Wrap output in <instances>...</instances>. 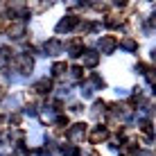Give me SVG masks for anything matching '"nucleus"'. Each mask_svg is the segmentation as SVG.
Segmentation results:
<instances>
[{
	"instance_id": "obj_1",
	"label": "nucleus",
	"mask_w": 156,
	"mask_h": 156,
	"mask_svg": "<svg viewBox=\"0 0 156 156\" xmlns=\"http://www.w3.org/2000/svg\"><path fill=\"white\" fill-rule=\"evenodd\" d=\"M77 25H79V18H77V16H73V14H70V16H63V18L57 23V32H59V34H63V32L75 30Z\"/></svg>"
},
{
	"instance_id": "obj_2",
	"label": "nucleus",
	"mask_w": 156,
	"mask_h": 156,
	"mask_svg": "<svg viewBox=\"0 0 156 156\" xmlns=\"http://www.w3.org/2000/svg\"><path fill=\"white\" fill-rule=\"evenodd\" d=\"M98 48L102 55H111V52L118 48V39L115 36H102V39L98 41Z\"/></svg>"
},
{
	"instance_id": "obj_3",
	"label": "nucleus",
	"mask_w": 156,
	"mask_h": 156,
	"mask_svg": "<svg viewBox=\"0 0 156 156\" xmlns=\"http://www.w3.org/2000/svg\"><path fill=\"white\" fill-rule=\"evenodd\" d=\"M16 63H18V68H20V73H23V75H30L32 68H34V61H32L30 55H20L18 59H16Z\"/></svg>"
},
{
	"instance_id": "obj_4",
	"label": "nucleus",
	"mask_w": 156,
	"mask_h": 156,
	"mask_svg": "<svg viewBox=\"0 0 156 156\" xmlns=\"http://www.w3.org/2000/svg\"><path fill=\"white\" fill-rule=\"evenodd\" d=\"M84 136H86V125H84V122H77V125H73L70 131H68V138H70V140H82Z\"/></svg>"
},
{
	"instance_id": "obj_5",
	"label": "nucleus",
	"mask_w": 156,
	"mask_h": 156,
	"mask_svg": "<svg viewBox=\"0 0 156 156\" xmlns=\"http://www.w3.org/2000/svg\"><path fill=\"white\" fill-rule=\"evenodd\" d=\"M109 138V129L106 127H95L93 131H90V143H102Z\"/></svg>"
},
{
	"instance_id": "obj_6",
	"label": "nucleus",
	"mask_w": 156,
	"mask_h": 156,
	"mask_svg": "<svg viewBox=\"0 0 156 156\" xmlns=\"http://www.w3.org/2000/svg\"><path fill=\"white\" fill-rule=\"evenodd\" d=\"M34 90H36L39 95H48V93L52 90V82H50L48 77H43V79H39V82L34 84Z\"/></svg>"
},
{
	"instance_id": "obj_7",
	"label": "nucleus",
	"mask_w": 156,
	"mask_h": 156,
	"mask_svg": "<svg viewBox=\"0 0 156 156\" xmlns=\"http://www.w3.org/2000/svg\"><path fill=\"white\" fill-rule=\"evenodd\" d=\"M61 50H63L61 41L52 39V41H48V43H45V55H43V57H48V55H59V52H61Z\"/></svg>"
},
{
	"instance_id": "obj_8",
	"label": "nucleus",
	"mask_w": 156,
	"mask_h": 156,
	"mask_svg": "<svg viewBox=\"0 0 156 156\" xmlns=\"http://www.w3.org/2000/svg\"><path fill=\"white\" fill-rule=\"evenodd\" d=\"M98 63H100V55H98V52H93V50L84 52V66H88V68H95Z\"/></svg>"
},
{
	"instance_id": "obj_9",
	"label": "nucleus",
	"mask_w": 156,
	"mask_h": 156,
	"mask_svg": "<svg viewBox=\"0 0 156 156\" xmlns=\"http://www.w3.org/2000/svg\"><path fill=\"white\" fill-rule=\"evenodd\" d=\"M25 36V25L23 23H14L9 27V39H23Z\"/></svg>"
},
{
	"instance_id": "obj_10",
	"label": "nucleus",
	"mask_w": 156,
	"mask_h": 156,
	"mask_svg": "<svg viewBox=\"0 0 156 156\" xmlns=\"http://www.w3.org/2000/svg\"><path fill=\"white\" fill-rule=\"evenodd\" d=\"M84 55V41L82 39H75L73 43H70V57H82Z\"/></svg>"
},
{
	"instance_id": "obj_11",
	"label": "nucleus",
	"mask_w": 156,
	"mask_h": 156,
	"mask_svg": "<svg viewBox=\"0 0 156 156\" xmlns=\"http://www.w3.org/2000/svg\"><path fill=\"white\" fill-rule=\"evenodd\" d=\"M120 48H122V50H127V52H136V50H138V43L133 41L131 36H127V39L120 41Z\"/></svg>"
},
{
	"instance_id": "obj_12",
	"label": "nucleus",
	"mask_w": 156,
	"mask_h": 156,
	"mask_svg": "<svg viewBox=\"0 0 156 156\" xmlns=\"http://www.w3.org/2000/svg\"><path fill=\"white\" fill-rule=\"evenodd\" d=\"M63 73H66V63H63V61L52 63V75H55V77H61Z\"/></svg>"
},
{
	"instance_id": "obj_13",
	"label": "nucleus",
	"mask_w": 156,
	"mask_h": 156,
	"mask_svg": "<svg viewBox=\"0 0 156 156\" xmlns=\"http://www.w3.org/2000/svg\"><path fill=\"white\" fill-rule=\"evenodd\" d=\"M106 27H120L122 25V18H118V16H106Z\"/></svg>"
},
{
	"instance_id": "obj_14",
	"label": "nucleus",
	"mask_w": 156,
	"mask_h": 156,
	"mask_svg": "<svg viewBox=\"0 0 156 156\" xmlns=\"http://www.w3.org/2000/svg\"><path fill=\"white\" fill-rule=\"evenodd\" d=\"M90 84H93L95 88H104V79H102L100 75H95V73L90 75Z\"/></svg>"
},
{
	"instance_id": "obj_15",
	"label": "nucleus",
	"mask_w": 156,
	"mask_h": 156,
	"mask_svg": "<svg viewBox=\"0 0 156 156\" xmlns=\"http://www.w3.org/2000/svg\"><path fill=\"white\" fill-rule=\"evenodd\" d=\"M9 57H12V52H9V48H0V66L9 61Z\"/></svg>"
},
{
	"instance_id": "obj_16",
	"label": "nucleus",
	"mask_w": 156,
	"mask_h": 156,
	"mask_svg": "<svg viewBox=\"0 0 156 156\" xmlns=\"http://www.w3.org/2000/svg\"><path fill=\"white\" fill-rule=\"evenodd\" d=\"M104 106H106V104H104L102 100H95V104H93V115L98 118V115H100V111H104Z\"/></svg>"
},
{
	"instance_id": "obj_17",
	"label": "nucleus",
	"mask_w": 156,
	"mask_h": 156,
	"mask_svg": "<svg viewBox=\"0 0 156 156\" xmlns=\"http://www.w3.org/2000/svg\"><path fill=\"white\" fill-rule=\"evenodd\" d=\"M55 125H57V127H68V115H61V113H59V115L55 118Z\"/></svg>"
},
{
	"instance_id": "obj_18",
	"label": "nucleus",
	"mask_w": 156,
	"mask_h": 156,
	"mask_svg": "<svg viewBox=\"0 0 156 156\" xmlns=\"http://www.w3.org/2000/svg\"><path fill=\"white\" fill-rule=\"evenodd\" d=\"M70 75H73L75 79H79V77H82V75H84V70H82V66H73V68H70Z\"/></svg>"
},
{
	"instance_id": "obj_19",
	"label": "nucleus",
	"mask_w": 156,
	"mask_h": 156,
	"mask_svg": "<svg viewBox=\"0 0 156 156\" xmlns=\"http://www.w3.org/2000/svg\"><path fill=\"white\" fill-rule=\"evenodd\" d=\"M23 115H32V118H34L36 115V109L32 104H27V106H25V111H23Z\"/></svg>"
},
{
	"instance_id": "obj_20",
	"label": "nucleus",
	"mask_w": 156,
	"mask_h": 156,
	"mask_svg": "<svg viewBox=\"0 0 156 156\" xmlns=\"http://www.w3.org/2000/svg\"><path fill=\"white\" fill-rule=\"evenodd\" d=\"M20 118H23L20 113H14V115H9V122H12V125H16V127H18V125H20Z\"/></svg>"
},
{
	"instance_id": "obj_21",
	"label": "nucleus",
	"mask_w": 156,
	"mask_h": 156,
	"mask_svg": "<svg viewBox=\"0 0 156 156\" xmlns=\"http://www.w3.org/2000/svg\"><path fill=\"white\" fill-rule=\"evenodd\" d=\"M63 154H66V156H77L79 149L77 147H66V149H63Z\"/></svg>"
},
{
	"instance_id": "obj_22",
	"label": "nucleus",
	"mask_w": 156,
	"mask_h": 156,
	"mask_svg": "<svg viewBox=\"0 0 156 156\" xmlns=\"http://www.w3.org/2000/svg\"><path fill=\"white\" fill-rule=\"evenodd\" d=\"M70 111H75V113H79V111H82V104H73V106H70Z\"/></svg>"
},
{
	"instance_id": "obj_23",
	"label": "nucleus",
	"mask_w": 156,
	"mask_h": 156,
	"mask_svg": "<svg viewBox=\"0 0 156 156\" xmlns=\"http://www.w3.org/2000/svg\"><path fill=\"white\" fill-rule=\"evenodd\" d=\"M0 156H9V154H0Z\"/></svg>"
}]
</instances>
